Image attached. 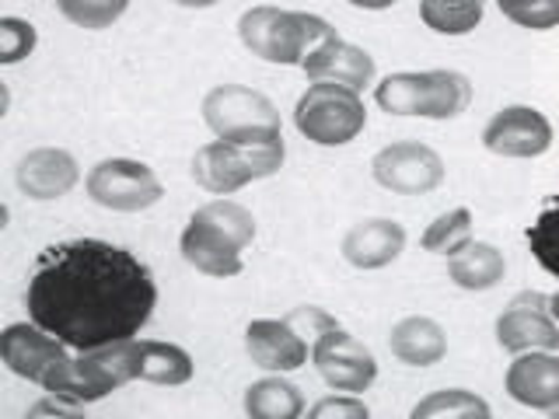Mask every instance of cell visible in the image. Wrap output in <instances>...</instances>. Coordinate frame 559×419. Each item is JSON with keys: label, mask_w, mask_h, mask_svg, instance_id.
<instances>
[{"label": "cell", "mask_w": 559, "mask_h": 419, "mask_svg": "<svg viewBox=\"0 0 559 419\" xmlns=\"http://www.w3.org/2000/svg\"><path fill=\"white\" fill-rule=\"evenodd\" d=\"M14 182L28 200H63L70 189L81 182L78 157L63 147H35L14 168Z\"/></svg>", "instance_id": "obj_13"}, {"label": "cell", "mask_w": 559, "mask_h": 419, "mask_svg": "<svg viewBox=\"0 0 559 419\" xmlns=\"http://www.w3.org/2000/svg\"><path fill=\"white\" fill-rule=\"evenodd\" d=\"M367 412H371V409H367V402H360L357 395H349V392L325 395L308 409L311 419H367Z\"/></svg>", "instance_id": "obj_34"}, {"label": "cell", "mask_w": 559, "mask_h": 419, "mask_svg": "<svg viewBox=\"0 0 559 419\" xmlns=\"http://www.w3.org/2000/svg\"><path fill=\"white\" fill-rule=\"evenodd\" d=\"M486 14V0H419V22L430 32L459 39L476 32Z\"/></svg>", "instance_id": "obj_24"}, {"label": "cell", "mask_w": 559, "mask_h": 419, "mask_svg": "<svg viewBox=\"0 0 559 419\" xmlns=\"http://www.w3.org/2000/svg\"><path fill=\"white\" fill-rule=\"evenodd\" d=\"M171 4H179V8H192V11H203V8H214L217 0H171Z\"/></svg>", "instance_id": "obj_37"}, {"label": "cell", "mask_w": 559, "mask_h": 419, "mask_svg": "<svg viewBox=\"0 0 559 419\" xmlns=\"http://www.w3.org/2000/svg\"><path fill=\"white\" fill-rule=\"evenodd\" d=\"M0 360L8 363L11 374L39 384L43 392H52V384L74 363V354H70V346L63 339H57L52 332L28 319L0 332Z\"/></svg>", "instance_id": "obj_6"}, {"label": "cell", "mask_w": 559, "mask_h": 419, "mask_svg": "<svg viewBox=\"0 0 559 419\" xmlns=\"http://www.w3.org/2000/svg\"><path fill=\"white\" fill-rule=\"evenodd\" d=\"M301 70L308 74V81H332L354 87V92H364L374 81V57L364 46L346 43L343 35H332L329 43H322L301 63Z\"/></svg>", "instance_id": "obj_17"}, {"label": "cell", "mask_w": 559, "mask_h": 419, "mask_svg": "<svg viewBox=\"0 0 559 419\" xmlns=\"http://www.w3.org/2000/svg\"><path fill=\"white\" fill-rule=\"evenodd\" d=\"M340 249L354 270L374 273V270L392 266V262L406 252V227L389 217H367L349 227Z\"/></svg>", "instance_id": "obj_16"}, {"label": "cell", "mask_w": 559, "mask_h": 419, "mask_svg": "<svg viewBox=\"0 0 559 419\" xmlns=\"http://www.w3.org/2000/svg\"><path fill=\"white\" fill-rule=\"evenodd\" d=\"M203 122L217 140H231V144H252V140H266L284 133L276 105L255 92L249 84H217L203 95Z\"/></svg>", "instance_id": "obj_4"}, {"label": "cell", "mask_w": 559, "mask_h": 419, "mask_svg": "<svg viewBox=\"0 0 559 419\" xmlns=\"http://www.w3.org/2000/svg\"><path fill=\"white\" fill-rule=\"evenodd\" d=\"M472 238H476V235H472V210L468 206H454V210H448V214H441L427 227L424 238H419V244H424V252H430V255L451 259L454 252H462Z\"/></svg>", "instance_id": "obj_25"}, {"label": "cell", "mask_w": 559, "mask_h": 419, "mask_svg": "<svg viewBox=\"0 0 559 419\" xmlns=\"http://www.w3.org/2000/svg\"><path fill=\"white\" fill-rule=\"evenodd\" d=\"M84 192L92 203L116 210V214H140L162 203L165 185L154 175L151 165L133 161V157H105V161L92 165L84 175Z\"/></svg>", "instance_id": "obj_5"}, {"label": "cell", "mask_w": 559, "mask_h": 419, "mask_svg": "<svg viewBox=\"0 0 559 419\" xmlns=\"http://www.w3.org/2000/svg\"><path fill=\"white\" fill-rule=\"evenodd\" d=\"M305 409L301 388L284 374H266L245 388V412L252 419H297Z\"/></svg>", "instance_id": "obj_22"}, {"label": "cell", "mask_w": 559, "mask_h": 419, "mask_svg": "<svg viewBox=\"0 0 559 419\" xmlns=\"http://www.w3.org/2000/svg\"><path fill=\"white\" fill-rule=\"evenodd\" d=\"M35 46H39V32H35L32 22L25 17H0V63L4 67H14L28 60Z\"/></svg>", "instance_id": "obj_32"}, {"label": "cell", "mask_w": 559, "mask_h": 419, "mask_svg": "<svg viewBox=\"0 0 559 419\" xmlns=\"http://www.w3.org/2000/svg\"><path fill=\"white\" fill-rule=\"evenodd\" d=\"M197 214L203 220H210L214 227H221V231L238 241L241 249H249V244L255 241V217H252V210L249 206H241L238 200H227V196H217V200H210L203 203Z\"/></svg>", "instance_id": "obj_29"}, {"label": "cell", "mask_w": 559, "mask_h": 419, "mask_svg": "<svg viewBox=\"0 0 559 419\" xmlns=\"http://www.w3.org/2000/svg\"><path fill=\"white\" fill-rule=\"evenodd\" d=\"M78 412H84L81 402H70V398L52 395V392H46L35 406H28V416H78Z\"/></svg>", "instance_id": "obj_35"}, {"label": "cell", "mask_w": 559, "mask_h": 419, "mask_svg": "<svg viewBox=\"0 0 559 419\" xmlns=\"http://www.w3.org/2000/svg\"><path fill=\"white\" fill-rule=\"evenodd\" d=\"M549 311H552V319L559 322V290H556V294H549Z\"/></svg>", "instance_id": "obj_38"}, {"label": "cell", "mask_w": 559, "mask_h": 419, "mask_svg": "<svg viewBox=\"0 0 559 419\" xmlns=\"http://www.w3.org/2000/svg\"><path fill=\"white\" fill-rule=\"evenodd\" d=\"M74 398L81 406L119 392L122 384L140 381V339H119L95 349H78L74 354Z\"/></svg>", "instance_id": "obj_8"}, {"label": "cell", "mask_w": 559, "mask_h": 419, "mask_svg": "<svg viewBox=\"0 0 559 419\" xmlns=\"http://www.w3.org/2000/svg\"><path fill=\"white\" fill-rule=\"evenodd\" d=\"M503 276H507V259L497 244H489V241L472 238L462 252H454L448 259V279L459 290H468V294L493 290Z\"/></svg>", "instance_id": "obj_20"}, {"label": "cell", "mask_w": 559, "mask_h": 419, "mask_svg": "<svg viewBox=\"0 0 559 419\" xmlns=\"http://www.w3.org/2000/svg\"><path fill=\"white\" fill-rule=\"evenodd\" d=\"M503 388L518 406L538 412H559V354L556 349H528L514 354L507 367Z\"/></svg>", "instance_id": "obj_12"}, {"label": "cell", "mask_w": 559, "mask_h": 419, "mask_svg": "<svg viewBox=\"0 0 559 419\" xmlns=\"http://www.w3.org/2000/svg\"><path fill=\"white\" fill-rule=\"evenodd\" d=\"M497 8L518 28H532V32L559 28V0H497Z\"/></svg>", "instance_id": "obj_31"}, {"label": "cell", "mask_w": 559, "mask_h": 419, "mask_svg": "<svg viewBox=\"0 0 559 419\" xmlns=\"http://www.w3.org/2000/svg\"><path fill=\"white\" fill-rule=\"evenodd\" d=\"M245 349L255 367L270 374H290L311 357V343L297 336L287 319H255L245 328Z\"/></svg>", "instance_id": "obj_14"}, {"label": "cell", "mask_w": 559, "mask_h": 419, "mask_svg": "<svg viewBox=\"0 0 559 419\" xmlns=\"http://www.w3.org/2000/svg\"><path fill=\"white\" fill-rule=\"evenodd\" d=\"M197 374V363L182 346L165 343V339H140V381L151 384H186Z\"/></svg>", "instance_id": "obj_23"}, {"label": "cell", "mask_w": 559, "mask_h": 419, "mask_svg": "<svg viewBox=\"0 0 559 419\" xmlns=\"http://www.w3.org/2000/svg\"><path fill=\"white\" fill-rule=\"evenodd\" d=\"M60 14L84 32H102L127 14L130 0H57Z\"/></svg>", "instance_id": "obj_30"}, {"label": "cell", "mask_w": 559, "mask_h": 419, "mask_svg": "<svg viewBox=\"0 0 559 419\" xmlns=\"http://www.w3.org/2000/svg\"><path fill=\"white\" fill-rule=\"evenodd\" d=\"M389 349L406 367H433L448 357V332L430 314H406L392 325Z\"/></svg>", "instance_id": "obj_19"}, {"label": "cell", "mask_w": 559, "mask_h": 419, "mask_svg": "<svg viewBox=\"0 0 559 419\" xmlns=\"http://www.w3.org/2000/svg\"><path fill=\"white\" fill-rule=\"evenodd\" d=\"M179 252L192 270L203 276H214V279H231L245 270L241 244L227 238L221 227L203 220L200 214L189 217L186 231L179 238Z\"/></svg>", "instance_id": "obj_15"}, {"label": "cell", "mask_w": 559, "mask_h": 419, "mask_svg": "<svg viewBox=\"0 0 559 419\" xmlns=\"http://www.w3.org/2000/svg\"><path fill=\"white\" fill-rule=\"evenodd\" d=\"M430 70H399L374 84V101L389 116H424L430 112Z\"/></svg>", "instance_id": "obj_21"}, {"label": "cell", "mask_w": 559, "mask_h": 419, "mask_svg": "<svg viewBox=\"0 0 559 419\" xmlns=\"http://www.w3.org/2000/svg\"><path fill=\"white\" fill-rule=\"evenodd\" d=\"M311 363L319 378L329 384L332 392H349L360 395L378 381V360L354 332H346L343 325L325 332V336L311 346Z\"/></svg>", "instance_id": "obj_9"}, {"label": "cell", "mask_w": 559, "mask_h": 419, "mask_svg": "<svg viewBox=\"0 0 559 419\" xmlns=\"http://www.w3.org/2000/svg\"><path fill=\"white\" fill-rule=\"evenodd\" d=\"M25 308L70 349H95L133 339L157 308V284L147 262L102 238L57 241L35 259Z\"/></svg>", "instance_id": "obj_1"}, {"label": "cell", "mask_w": 559, "mask_h": 419, "mask_svg": "<svg viewBox=\"0 0 559 419\" xmlns=\"http://www.w3.org/2000/svg\"><path fill=\"white\" fill-rule=\"evenodd\" d=\"M483 147L497 157H542L552 147V122L535 105H503L483 127Z\"/></svg>", "instance_id": "obj_10"}, {"label": "cell", "mask_w": 559, "mask_h": 419, "mask_svg": "<svg viewBox=\"0 0 559 419\" xmlns=\"http://www.w3.org/2000/svg\"><path fill=\"white\" fill-rule=\"evenodd\" d=\"M524 238H528V249L538 266L552 279H559V196L538 210V217Z\"/></svg>", "instance_id": "obj_28"}, {"label": "cell", "mask_w": 559, "mask_h": 419, "mask_svg": "<svg viewBox=\"0 0 559 419\" xmlns=\"http://www.w3.org/2000/svg\"><path fill=\"white\" fill-rule=\"evenodd\" d=\"M294 127L319 147H346L367 127L364 98L346 84L311 81L294 105Z\"/></svg>", "instance_id": "obj_3"}, {"label": "cell", "mask_w": 559, "mask_h": 419, "mask_svg": "<svg viewBox=\"0 0 559 419\" xmlns=\"http://www.w3.org/2000/svg\"><path fill=\"white\" fill-rule=\"evenodd\" d=\"M489 402L468 388H441L419 398L413 406V419H441V416H489Z\"/></svg>", "instance_id": "obj_27"}, {"label": "cell", "mask_w": 559, "mask_h": 419, "mask_svg": "<svg viewBox=\"0 0 559 419\" xmlns=\"http://www.w3.org/2000/svg\"><path fill=\"white\" fill-rule=\"evenodd\" d=\"M444 157L419 140H395L371 157V179L395 196H427L444 182Z\"/></svg>", "instance_id": "obj_7"}, {"label": "cell", "mask_w": 559, "mask_h": 419, "mask_svg": "<svg viewBox=\"0 0 559 419\" xmlns=\"http://www.w3.org/2000/svg\"><path fill=\"white\" fill-rule=\"evenodd\" d=\"M430 112L427 119H454L472 105V81L459 70H430Z\"/></svg>", "instance_id": "obj_26"}, {"label": "cell", "mask_w": 559, "mask_h": 419, "mask_svg": "<svg viewBox=\"0 0 559 419\" xmlns=\"http://www.w3.org/2000/svg\"><path fill=\"white\" fill-rule=\"evenodd\" d=\"M284 319L294 325V332L297 336H305L311 346L319 343L325 332H332V328H340V322H336V314H329L325 308H319V304H297V308H290Z\"/></svg>", "instance_id": "obj_33"}, {"label": "cell", "mask_w": 559, "mask_h": 419, "mask_svg": "<svg viewBox=\"0 0 559 419\" xmlns=\"http://www.w3.org/2000/svg\"><path fill=\"white\" fill-rule=\"evenodd\" d=\"M497 343L507 354L559 349V322L549 311V294L521 290L514 301L497 314Z\"/></svg>", "instance_id": "obj_11"}, {"label": "cell", "mask_w": 559, "mask_h": 419, "mask_svg": "<svg viewBox=\"0 0 559 419\" xmlns=\"http://www.w3.org/2000/svg\"><path fill=\"white\" fill-rule=\"evenodd\" d=\"M340 35L322 14L311 11H287L273 4H255L241 11L238 17V39L252 57L280 63V67H301L314 49Z\"/></svg>", "instance_id": "obj_2"}, {"label": "cell", "mask_w": 559, "mask_h": 419, "mask_svg": "<svg viewBox=\"0 0 559 419\" xmlns=\"http://www.w3.org/2000/svg\"><path fill=\"white\" fill-rule=\"evenodd\" d=\"M349 8H360V11H389L399 0H346Z\"/></svg>", "instance_id": "obj_36"}, {"label": "cell", "mask_w": 559, "mask_h": 419, "mask_svg": "<svg viewBox=\"0 0 559 419\" xmlns=\"http://www.w3.org/2000/svg\"><path fill=\"white\" fill-rule=\"evenodd\" d=\"M192 179L210 196H231V192L255 182L241 147L231 144V140H210V144H203L197 157H192Z\"/></svg>", "instance_id": "obj_18"}]
</instances>
